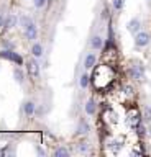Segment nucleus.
<instances>
[{
	"label": "nucleus",
	"mask_w": 151,
	"mask_h": 157,
	"mask_svg": "<svg viewBox=\"0 0 151 157\" xmlns=\"http://www.w3.org/2000/svg\"><path fill=\"white\" fill-rule=\"evenodd\" d=\"M115 78V71L110 64H100V66L95 67L94 74H92L90 80L94 83V87L97 90H105L107 87H110L113 83Z\"/></svg>",
	"instance_id": "obj_1"
},
{
	"label": "nucleus",
	"mask_w": 151,
	"mask_h": 157,
	"mask_svg": "<svg viewBox=\"0 0 151 157\" xmlns=\"http://www.w3.org/2000/svg\"><path fill=\"white\" fill-rule=\"evenodd\" d=\"M0 57L7 59V61H10V62H15L17 66H22L23 64V57L20 54H17L13 49H3V51H0Z\"/></svg>",
	"instance_id": "obj_2"
},
{
	"label": "nucleus",
	"mask_w": 151,
	"mask_h": 157,
	"mask_svg": "<svg viewBox=\"0 0 151 157\" xmlns=\"http://www.w3.org/2000/svg\"><path fill=\"white\" fill-rule=\"evenodd\" d=\"M126 74H128L131 78H135V80H143V77H145V67L141 66V64H136V66H131Z\"/></svg>",
	"instance_id": "obj_3"
},
{
	"label": "nucleus",
	"mask_w": 151,
	"mask_h": 157,
	"mask_svg": "<svg viewBox=\"0 0 151 157\" xmlns=\"http://www.w3.org/2000/svg\"><path fill=\"white\" fill-rule=\"evenodd\" d=\"M149 39H151V36L146 31H138L135 34V44L138 48H145V46H148L149 44Z\"/></svg>",
	"instance_id": "obj_4"
},
{
	"label": "nucleus",
	"mask_w": 151,
	"mask_h": 157,
	"mask_svg": "<svg viewBox=\"0 0 151 157\" xmlns=\"http://www.w3.org/2000/svg\"><path fill=\"white\" fill-rule=\"evenodd\" d=\"M26 71H28V74H30L31 78L40 77V64H38L36 59H31V61L26 64Z\"/></svg>",
	"instance_id": "obj_5"
},
{
	"label": "nucleus",
	"mask_w": 151,
	"mask_h": 157,
	"mask_svg": "<svg viewBox=\"0 0 151 157\" xmlns=\"http://www.w3.org/2000/svg\"><path fill=\"white\" fill-rule=\"evenodd\" d=\"M90 48L95 49V51H104V48H105V39L102 38L100 34H95V36L90 39Z\"/></svg>",
	"instance_id": "obj_6"
},
{
	"label": "nucleus",
	"mask_w": 151,
	"mask_h": 157,
	"mask_svg": "<svg viewBox=\"0 0 151 157\" xmlns=\"http://www.w3.org/2000/svg\"><path fill=\"white\" fill-rule=\"evenodd\" d=\"M25 36H26L28 41H36V38H38V28H36L35 23H31L30 26L25 28Z\"/></svg>",
	"instance_id": "obj_7"
},
{
	"label": "nucleus",
	"mask_w": 151,
	"mask_h": 157,
	"mask_svg": "<svg viewBox=\"0 0 151 157\" xmlns=\"http://www.w3.org/2000/svg\"><path fill=\"white\" fill-rule=\"evenodd\" d=\"M126 28H128V31H130V33L136 34L138 31H141V21H140L138 18H133V20H130V21H128Z\"/></svg>",
	"instance_id": "obj_8"
},
{
	"label": "nucleus",
	"mask_w": 151,
	"mask_h": 157,
	"mask_svg": "<svg viewBox=\"0 0 151 157\" xmlns=\"http://www.w3.org/2000/svg\"><path fill=\"white\" fill-rule=\"evenodd\" d=\"M95 61H97V56L94 52H87V56L84 57V69H87V71H89V69H92L95 66Z\"/></svg>",
	"instance_id": "obj_9"
},
{
	"label": "nucleus",
	"mask_w": 151,
	"mask_h": 157,
	"mask_svg": "<svg viewBox=\"0 0 151 157\" xmlns=\"http://www.w3.org/2000/svg\"><path fill=\"white\" fill-rule=\"evenodd\" d=\"M90 132V126H89V123L84 121V120H81L79 121V126H77V131H76V134H81V136H87Z\"/></svg>",
	"instance_id": "obj_10"
},
{
	"label": "nucleus",
	"mask_w": 151,
	"mask_h": 157,
	"mask_svg": "<svg viewBox=\"0 0 151 157\" xmlns=\"http://www.w3.org/2000/svg\"><path fill=\"white\" fill-rule=\"evenodd\" d=\"M17 21H18L17 15H8V17L5 18V23H3V29H5V31H8V29L15 28V26H17Z\"/></svg>",
	"instance_id": "obj_11"
},
{
	"label": "nucleus",
	"mask_w": 151,
	"mask_h": 157,
	"mask_svg": "<svg viewBox=\"0 0 151 157\" xmlns=\"http://www.w3.org/2000/svg\"><path fill=\"white\" fill-rule=\"evenodd\" d=\"M85 113L89 116H94L95 115V100H92V98H89V100L85 101Z\"/></svg>",
	"instance_id": "obj_12"
},
{
	"label": "nucleus",
	"mask_w": 151,
	"mask_h": 157,
	"mask_svg": "<svg viewBox=\"0 0 151 157\" xmlns=\"http://www.w3.org/2000/svg\"><path fill=\"white\" fill-rule=\"evenodd\" d=\"M23 111H25L26 116H31L33 113H36V105L33 101H26L25 105H23Z\"/></svg>",
	"instance_id": "obj_13"
},
{
	"label": "nucleus",
	"mask_w": 151,
	"mask_h": 157,
	"mask_svg": "<svg viewBox=\"0 0 151 157\" xmlns=\"http://www.w3.org/2000/svg\"><path fill=\"white\" fill-rule=\"evenodd\" d=\"M89 149H90V144L87 141H81V142H77V144H76V151L77 152H82V154L89 152Z\"/></svg>",
	"instance_id": "obj_14"
},
{
	"label": "nucleus",
	"mask_w": 151,
	"mask_h": 157,
	"mask_svg": "<svg viewBox=\"0 0 151 157\" xmlns=\"http://www.w3.org/2000/svg\"><path fill=\"white\" fill-rule=\"evenodd\" d=\"M90 82L92 80H90V77L87 75V74H82L81 78H79V85H81V88H84V90H85V88H89Z\"/></svg>",
	"instance_id": "obj_15"
},
{
	"label": "nucleus",
	"mask_w": 151,
	"mask_h": 157,
	"mask_svg": "<svg viewBox=\"0 0 151 157\" xmlns=\"http://www.w3.org/2000/svg\"><path fill=\"white\" fill-rule=\"evenodd\" d=\"M31 54H33V56H35L36 59L43 56V46H41L40 43H35V44L31 46Z\"/></svg>",
	"instance_id": "obj_16"
},
{
	"label": "nucleus",
	"mask_w": 151,
	"mask_h": 157,
	"mask_svg": "<svg viewBox=\"0 0 151 157\" xmlns=\"http://www.w3.org/2000/svg\"><path fill=\"white\" fill-rule=\"evenodd\" d=\"M13 77H15V80H17L18 83H23V82H25V72H23L20 67H17L15 71H13Z\"/></svg>",
	"instance_id": "obj_17"
},
{
	"label": "nucleus",
	"mask_w": 151,
	"mask_h": 157,
	"mask_svg": "<svg viewBox=\"0 0 151 157\" xmlns=\"http://www.w3.org/2000/svg\"><path fill=\"white\" fill-rule=\"evenodd\" d=\"M53 155H54V157H69V151H67L66 147L61 146V147H58V149L53 152Z\"/></svg>",
	"instance_id": "obj_18"
},
{
	"label": "nucleus",
	"mask_w": 151,
	"mask_h": 157,
	"mask_svg": "<svg viewBox=\"0 0 151 157\" xmlns=\"http://www.w3.org/2000/svg\"><path fill=\"white\" fill-rule=\"evenodd\" d=\"M18 21H20V25H22L23 28H26V26H30V25L33 23V20L30 17H26V15H23V17L18 18Z\"/></svg>",
	"instance_id": "obj_19"
},
{
	"label": "nucleus",
	"mask_w": 151,
	"mask_h": 157,
	"mask_svg": "<svg viewBox=\"0 0 151 157\" xmlns=\"http://www.w3.org/2000/svg\"><path fill=\"white\" fill-rule=\"evenodd\" d=\"M112 7H113L117 12H120L123 8V0H112Z\"/></svg>",
	"instance_id": "obj_20"
},
{
	"label": "nucleus",
	"mask_w": 151,
	"mask_h": 157,
	"mask_svg": "<svg viewBox=\"0 0 151 157\" xmlns=\"http://www.w3.org/2000/svg\"><path fill=\"white\" fill-rule=\"evenodd\" d=\"M100 18H102V20H109V18H110V12H109V8H104V10H102Z\"/></svg>",
	"instance_id": "obj_21"
},
{
	"label": "nucleus",
	"mask_w": 151,
	"mask_h": 157,
	"mask_svg": "<svg viewBox=\"0 0 151 157\" xmlns=\"http://www.w3.org/2000/svg\"><path fill=\"white\" fill-rule=\"evenodd\" d=\"M2 44H3V48H5V49H13V48H15V44H13L12 41H7V39H3Z\"/></svg>",
	"instance_id": "obj_22"
},
{
	"label": "nucleus",
	"mask_w": 151,
	"mask_h": 157,
	"mask_svg": "<svg viewBox=\"0 0 151 157\" xmlns=\"http://www.w3.org/2000/svg\"><path fill=\"white\" fill-rule=\"evenodd\" d=\"M145 120L151 121V108L149 106H145Z\"/></svg>",
	"instance_id": "obj_23"
},
{
	"label": "nucleus",
	"mask_w": 151,
	"mask_h": 157,
	"mask_svg": "<svg viewBox=\"0 0 151 157\" xmlns=\"http://www.w3.org/2000/svg\"><path fill=\"white\" fill-rule=\"evenodd\" d=\"M33 3H35L36 8H43L46 5V0H33Z\"/></svg>",
	"instance_id": "obj_24"
},
{
	"label": "nucleus",
	"mask_w": 151,
	"mask_h": 157,
	"mask_svg": "<svg viewBox=\"0 0 151 157\" xmlns=\"http://www.w3.org/2000/svg\"><path fill=\"white\" fill-rule=\"evenodd\" d=\"M123 92L125 93H133V87L131 85H123Z\"/></svg>",
	"instance_id": "obj_25"
},
{
	"label": "nucleus",
	"mask_w": 151,
	"mask_h": 157,
	"mask_svg": "<svg viewBox=\"0 0 151 157\" xmlns=\"http://www.w3.org/2000/svg\"><path fill=\"white\" fill-rule=\"evenodd\" d=\"M3 23H5V18H3V15H2V13H0V28H2V26H3Z\"/></svg>",
	"instance_id": "obj_26"
},
{
	"label": "nucleus",
	"mask_w": 151,
	"mask_h": 157,
	"mask_svg": "<svg viewBox=\"0 0 151 157\" xmlns=\"http://www.w3.org/2000/svg\"><path fill=\"white\" fill-rule=\"evenodd\" d=\"M36 151H38V154H41V155H45V151H43V149H40V147H38V149H36Z\"/></svg>",
	"instance_id": "obj_27"
},
{
	"label": "nucleus",
	"mask_w": 151,
	"mask_h": 157,
	"mask_svg": "<svg viewBox=\"0 0 151 157\" xmlns=\"http://www.w3.org/2000/svg\"><path fill=\"white\" fill-rule=\"evenodd\" d=\"M148 132H149V136H151V124L148 126Z\"/></svg>",
	"instance_id": "obj_28"
}]
</instances>
